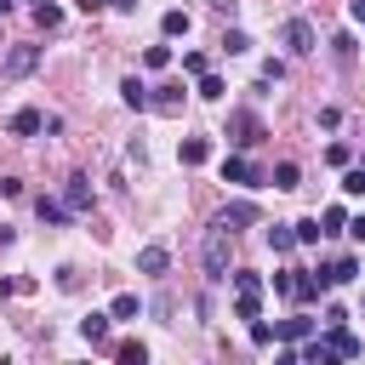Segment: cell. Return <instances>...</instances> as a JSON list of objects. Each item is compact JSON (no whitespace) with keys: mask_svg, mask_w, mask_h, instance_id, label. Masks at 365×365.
Returning a JSON list of instances; mask_svg holds the SVG:
<instances>
[{"mask_svg":"<svg viewBox=\"0 0 365 365\" xmlns=\"http://www.w3.org/2000/svg\"><path fill=\"white\" fill-rule=\"evenodd\" d=\"M222 51H228V57L251 51V34H245V29H228V34H222Z\"/></svg>","mask_w":365,"mask_h":365,"instance_id":"22","label":"cell"},{"mask_svg":"<svg viewBox=\"0 0 365 365\" xmlns=\"http://www.w3.org/2000/svg\"><path fill=\"white\" fill-rule=\"evenodd\" d=\"M74 6H80V11H103L108 0H74Z\"/></svg>","mask_w":365,"mask_h":365,"instance_id":"38","label":"cell"},{"mask_svg":"<svg viewBox=\"0 0 365 365\" xmlns=\"http://www.w3.org/2000/svg\"><path fill=\"white\" fill-rule=\"evenodd\" d=\"M177 154H182V165H205V160H211V143H205V137H182Z\"/></svg>","mask_w":365,"mask_h":365,"instance_id":"14","label":"cell"},{"mask_svg":"<svg viewBox=\"0 0 365 365\" xmlns=\"http://www.w3.org/2000/svg\"><path fill=\"white\" fill-rule=\"evenodd\" d=\"M160 29H165V40L188 34V11H165V17H160Z\"/></svg>","mask_w":365,"mask_h":365,"instance_id":"21","label":"cell"},{"mask_svg":"<svg viewBox=\"0 0 365 365\" xmlns=\"http://www.w3.org/2000/svg\"><path fill=\"white\" fill-rule=\"evenodd\" d=\"M325 342L336 348V359H359V354H365V342L348 331V319H342V325H331V336H325Z\"/></svg>","mask_w":365,"mask_h":365,"instance_id":"7","label":"cell"},{"mask_svg":"<svg viewBox=\"0 0 365 365\" xmlns=\"http://www.w3.org/2000/svg\"><path fill=\"white\" fill-rule=\"evenodd\" d=\"M348 234H354V240H365V217H354V222H348Z\"/></svg>","mask_w":365,"mask_h":365,"instance_id":"37","label":"cell"},{"mask_svg":"<svg viewBox=\"0 0 365 365\" xmlns=\"http://www.w3.org/2000/svg\"><path fill=\"white\" fill-rule=\"evenodd\" d=\"M297 177H302L297 160H279V165H274V188H297Z\"/></svg>","mask_w":365,"mask_h":365,"instance_id":"23","label":"cell"},{"mask_svg":"<svg viewBox=\"0 0 365 365\" xmlns=\"http://www.w3.org/2000/svg\"><path fill=\"white\" fill-rule=\"evenodd\" d=\"M34 23H40V29H57L63 11H57V6H34Z\"/></svg>","mask_w":365,"mask_h":365,"instance_id":"32","label":"cell"},{"mask_svg":"<svg viewBox=\"0 0 365 365\" xmlns=\"http://www.w3.org/2000/svg\"><path fill=\"white\" fill-rule=\"evenodd\" d=\"M114 354H120V359H125V365H143V359H148V348H143V342H120V348H114Z\"/></svg>","mask_w":365,"mask_h":365,"instance_id":"31","label":"cell"},{"mask_svg":"<svg viewBox=\"0 0 365 365\" xmlns=\"http://www.w3.org/2000/svg\"><path fill=\"white\" fill-rule=\"evenodd\" d=\"M234 314H240V319H262V291H240Z\"/></svg>","mask_w":365,"mask_h":365,"instance_id":"20","label":"cell"},{"mask_svg":"<svg viewBox=\"0 0 365 365\" xmlns=\"http://www.w3.org/2000/svg\"><path fill=\"white\" fill-rule=\"evenodd\" d=\"M348 11H354V23H365V0H348Z\"/></svg>","mask_w":365,"mask_h":365,"instance_id":"39","label":"cell"},{"mask_svg":"<svg viewBox=\"0 0 365 365\" xmlns=\"http://www.w3.org/2000/svg\"><path fill=\"white\" fill-rule=\"evenodd\" d=\"M108 319H114V314H86V319H80V336H86V342H108Z\"/></svg>","mask_w":365,"mask_h":365,"instance_id":"15","label":"cell"},{"mask_svg":"<svg viewBox=\"0 0 365 365\" xmlns=\"http://www.w3.org/2000/svg\"><path fill=\"white\" fill-rule=\"evenodd\" d=\"M120 97H125V108H148V103H154V97H148V86H143L137 74H125V80H120Z\"/></svg>","mask_w":365,"mask_h":365,"instance_id":"12","label":"cell"},{"mask_svg":"<svg viewBox=\"0 0 365 365\" xmlns=\"http://www.w3.org/2000/svg\"><path fill=\"white\" fill-rule=\"evenodd\" d=\"M222 182H240V188H257V182H262V171H257V165H251L245 154H228V160H222Z\"/></svg>","mask_w":365,"mask_h":365,"instance_id":"6","label":"cell"},{"mask_svg":"<svg viewBox=\"0 0 365 365\" xmlns=\"http://www.w3.org/2000/svg\"><path fill=\"white\" fill-rule=\"evenodd\" d=\"M297 359H308V365H331V359H336V348H331L325 336H314V342H308V348H302Z\"/></svg>","mask_w":365,"mask_h":365,"instance_id":"18","label":"cell"},{"mask_svg":"<svg viewBox=\"0 0 365 365\" xmlns=\"http://www.w3.org/2000/svg\"><path fill=\"white\" fill-rule=\"evenodd\" d=\"M165 268H171V251L165 245H143L137 251V274H165Z\"/></svg>","mask_w":365,"mask_h":365,"instance_id":"10","label":"cell"},{"mask_svg":"<svg viewBox=\"0 0 365 365\" xmlns=\"http://www.w3.org/2000/svg\"><path fill=\"white\" fill-rule=\"evenodd\" d=\"M34 68H40V46H11L6 63H0L6 80H23V74H34Z\"/></svg>","mask_w":365,"mask_h":365,"instance_id":"4","label":"cell"},{"mask_svg":"<svg viewBox=\"0 0 365 365\" xmlns=\"http://www.w3.org/2000/svg\"><path fill=\"white\" fill-rule=\"evenodd\" d=\"M11 131H17V137H34V131H46V114H40V108H17V114H11Z\"/></svg>","mask_w":365,"mask_h":365,"instance_id":"13","label":"cell"},{"mask_svg":"<svg viewBox=\"0 0 365 365\" xmlns=\"http://www.w3.org/2000/svg\"><path fill=\"white\" fill-rule=\"evenodd\" d=\"M108 314H114V319H131V314H137V297H131V291H120V297H114V308H108Z\"/></svg>","mask_w":365,"mask_h":365,"instance_id":"30","label":"cell"},{"mask_svg":"<svg viewBox=\"0 0 365 365\" xmlns=\"http://www.w3.org/2000/svg\"><path fill=\"white\" fill-rule=\"evenodd\" d=\"M274 336H279V325H268V319H251V342H257V348H268Z\"/></svg>","mask_w":365,"mask_h":365,"instance_id":"27","label":"cell"},{"mask_svg":"<svg viewBox=\"0 0 365 365\" xmlns=\"http://www.w3.org/2000/svg\"><path fill=\"white\" fill-rule=\"evenodd\" d=\"M143 63H148V68H165V63H171V46H148Z\"/></svg>","mask_w":365,"mask_h":365,"instance_id":"33","label":"cell"},{"mask_svg":"<svg viewBox=\"0 0 365 365\" xmlns=\"http://www.w3.org/2000/svg\"><path fill=\"white\" fill-rule=\"evenodd\" d=\"M34 211H40V222H68V217H74V211H68L63 200H46V194L34 200Z\"/></svg>","mask_w":365,"mask_h":365,"instance_id":"16","label":"cell"},{"mask_svg":"<svg viewBox=\"0 0 365 365\" xmlns=\"http://www.w3.org/2000/svg\"><path fill=\"white\" fill-rule=\"evenodd\" d=\"M342 222H348V217H342V205H331V211H325V217H319V228H325V234H336V228H342Z\"/></svg>","mask_w":365,"mask_h":365,"instance_id":"35","label":"cell"},{"mask_svg":"<svg viewBox=\"0 0 365 365\" xmlns=\"http://www.w3.org/2000/svg\"><path fill=\"white\" fill-rule=\"evenodd\" d=\"M279 80H285V63L268 57V63H262V86H279Z\"/></svg>","mask_w":365,"mask_h":365,"instance_id":"34","label":"cell"},{"mask_svg":"<svg viewBox=\"0 0 365 365\" xmlns=\"http://www.w3.org/2000/svg\"><path fill=\"white\" fill-rule=\"evenodd\" d=\"M234 291H262V274H251V268H234Z\"/></svg>","mask_w":365,"mask_h":365,"instance_id":"29","label":"cell"},{"mask_svg":"<svg viewBox=\"0 0 365 365\" xmlns=\"http://www.w3.org/2000/svg\"><path fill=\"white\" fill-rule=\"evenodd\" d=\"M279 336H285V342H308V336H314V319H302V314H297V319H279Z\"/></svg>","mask_w":365,"mask_h":365,"instance_id":"17","label":"cell"},{"mask_svg":"<svg viewBox=\"0 0 365 365\" xmlns=\"http://www.w3.org/2000/svg\"><path fill=\"white\" fill-rule=\"evenodd\" d=\"M331 51H336L342 63H354V51H359V46H354V34H331Z\"/></svg>","mask_w":365,"mask_h":365,"instance_id":"28","label":"cell"},{"mask_svg":"<svg viewBox=\"0 0 365 365\" xmlns=\"http://www.w3.org/2000/svg\"><path fill=\"white\" fill-rule=\"evenodd\" d=\"M319 234H325L319 217H302V222H297V245H319Z\"/></svg>","mask_w":365,"mask_h":365,"instance_id":"24","label":"cell"},{"mask_svg":"<svg viewBox=\"0 0 365 365\" xmlns=\"http://www.w3.org/2000/svg\"><path fill=\"white\" fill-rule=\"evenodd\" d=\"M257 137H262V120H257L251 108H234V114H228V143H240V148H251Z\"/></svg>","mask_w":365,"mask_h":365,"instance_id":"5","label":"cell"},{"mask_svg":"<svg viewBox=\"0 0 365 365\" xmlns=\"http://www.w3.org/2000/svg\"><path fill=\"white\" fill-rule=\"evenodd\" d=\"M63 205H68V211H91V182H86V177H68V182H63Z\"/></svg>","mask_w":365,"mask_h":365,"instance_id":"8","label":"cell"},{"mask_svg":"<svg viewBox=\"0 0 365 365\" xmlns=\"http://www.w3.org/2000/svg\"><path fill=\"white\" fill-rule=\"evenodd\" d=\"M217 222H222L228 234H234V228H251V222H257V205H251V200H234V205H228Z\"/></svg>","mask_w":365,"mask_h":365,"instance_id":"9","label":"cell"},{"mask_svg":"<svg viewBox=\"0 0 365 365\" xmlns=\"http://www.w3.org/2000/svg\"><path fill=\"white\" fill-rule=\"evenodd\" d=\"M268 245H274V251H291V245H297V222H274V228H268Z\"/></svg>","mask_w":365,"mask_h":365,"instance_id":"19","label":"cell"},{"mask_svg":"<svg viewBox=\"0 0 365 365\" xmlns=\"http://www.w3.org/2000/svg\"><path fill=\"white\" fill-rule=\"evenodd\" d=\"M6 11H11V0H0V17H6Z\"/></svg>","mask_w":365,"mask_h":365,"instance_id":"41","label":"cell"},{"mask_svg":"<svg viewBox=\"0 0 365 365\" xmlns=\"http://www.w3.org/2000/svg\"><path fill=\"white\" fill-rule=\"evenodd\" d=\"M319 268L308 274V268H285V274H274V291H285V297H297V302H314L319 297Z\"/></svg>","mask_w":365,"mask_h":365,"instance_id":"2","label":"cell"},{"mask_svg":"<svg viewBox=\"0 0 365 365\" xmlns=\"http://www.w3.org/2000/svg\"><path fill=\"white\" fill-rule=\"evenodd\" d=\"M200 262H205V279H228V228L217 222L200 245Z\"/></svg>","mask_w":365,"mask_h":365,"instance_id":"1","label":"cell"},{"mask_svg":"<svg viewBox=\"0 0 365 365\" xmlns=\"http://www.w3.org/2000/svg\"><path fill=\"white\" fill-rule=\"evenodd\" d=\"M279 40H285L291 57H308V51H314V23H308V17H291V23L279 29Z\"/></svg>","mask_w":365,"mask_h":365,"instance_id":"3","label":"cell"},{"mask_svg":"<svg viewBox=\"0 0 365 365\" xmlns=\"http://www.w3.org/2000/svg\"><path fill=\"white\" fill-rule=\"evenodd\" d=\"M222 91H228V86H222V80H217V74H211V68H205V74H200V97H205V103H217V97H222Z\"/></svg>","mask_w":365,"mask_h":365,"instance_id":"25","label":"cell"},{"mask_svg":"<svg viewBox=\"0 0 365 365\" xmlns=\"http://www.w3.org/2000/svg\"><path fill=\"white\" fill-rule=\"evenodd\" d=\"M354 274H359V262H354V257H336V262H325V268H319V279H325V285H348Z\"/></svg>","mask_w":365,"mask_h":365,"instance_id":"11","label":"cell"},{"mask_svg":"<svg viewBox=\"0 0 365 365\" xmlns=\"http://www.w3.org/2000/svg\"><path fill=\"white\" fill-rule=\"evenodd\" d=\"M342 188H348V194H365V171H359V165H354V171H348V177H342Z\"/></svg>","mask_w":365,"mask_h":365,"instance_id":"36","label":"cell"},{"mask_svg":"<svg viewBox=\"0 0 365 365\" xmlns=\"http://www.w3.org/2000/svg\"><path fill=\"white\" fill-rule=\"evenodd\" d=\"M154 108H160V114H177V108H182V91H177V86H165V91L154 97Z\"/></svg>","mask_w":365,"mask_h":365,"instance_id":"26","label":"cell"},{"mask_svg":"<svg viewBox=\"0 0 365 365\" xmlns=\"http://www.w3.org/2000/svg\"><path fill=\"white\" fill-rule=\"evenodd\" d=\"M108 6H114V11H137V0H108Z\"/></svg>","mask_w":365,"mask_h":365,"instance_id":"40","label":"cell"}]
</instances>
